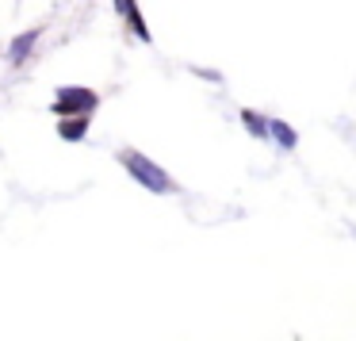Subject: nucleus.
<instances>
[{
    "mask_svg": "<svg viewBox=\"0 0 356 341\" xmlns=\"http://www.w3.org/2000/svg\"><path fill=\"white\" fill-rule=\"evenodd\" d=\"M119 165H123V169L131 173V177L138 180L142 188H146V192H154V196H172V192H180L177 180H172L157 161H149L146 154H138V150H119Z\"/></svg>",
    "mask_w": 356,
    "mask_h": 341,
    "instance_id": "1",
    "label": "nucleus"
},
{
    "mask_svg": "<svg viewBox=\"0 0 356 341\" xmlns=\"http://www.w3.org/2000/svg\"><path fill=\"white\" fill-rule=\"evenodd\" d=\"M100 108V96L92 88H81V85H62L54 96V116H92Z\"/></svg>",
    "mask_w": 356,
    "mask_h": 341,
    "instance_id": "2",
    "label": "nucleus"
},
{
    "mask_svg": "<svg viewBox=\"0 0 356 341\" xmlns=\"http://www.w3.org/2000/svg\"><path fill=\"white\" fill-rule=\"evenodd\" d=\"M39 39H42V27H31V31L16 35V39L8 42V62H12V65H24L27 58L35 54V47H39Z\"/></svg>",
    "mask_w": 356,
    "mask_h": 341,
    "instance_id": "3",
    "label": "nucleus"
},
{
    "mask_svg": "<svg viewBox=\"0 0 356 341\" xmlns=\"http://www.w3.org/2000/svg\"><path fill=\"white\" fill-rule=\"evenodd\" d=\"M241 127H245V131L253 134L257 142H268V138H272V119L261 116V111H253V108L241 111Z\"/></svg>",
    "mask_w": 356,
    "mask_h": 341,
    "instance_id": "4",
    "label": "nucleus"
},
{
    "mask_svg": "<svg viewBox=\"0 0 356 341\" xmlns=\"http://www.w3.org/2000/svg\"><path fill=\"white\" fill-rule=\"evenodd\" d=\"M88 119H92V116H77V119L65 116L62 123H58V138H65V142H81V138L88 134Z\"/></svg>",
    "mask_w": 356,
    "mask_h": 341,
    "instance_id": "5",
    "label": "nucleus"
},
{
    "mask_svg": "<svg viewBox=\"0 0 356 341\" xmlns=\"http://www.w3.org/2000/svg\"><path fill=\"white\" fill-rule=\"evenodd\" d=\"M272 142H276L280 150H295L299 146V134H295V127H287L284 119H272Z\"/></svg>",
    "mask_w": 356,
    "mask_h": 341,
    "instance_id": "6",
    "label": "nucleus"
},
{
    "mask_svg": "<svg viewBox=\"0 0 356 341\" xmlns=\"http://www.w3.org/2000/svg\"><path fill=\"white\" fill-rule=\"evenodd\" d=\"M134 8H138V4H134V0H115V12H119V16H123V19L131 16Z\"/></svg>",
    "mask_w": 356,
    "mask_h": 341,
    "instance_id": "7",
    "label": "nucleus"
},
{
    "mask_svg": "<svg viewBox=\"0 0 356 341\" xmlns=\"http://www.w3.org/2000/svg\"><path fill=\"white\" fill-rule=\"evenodd\" d=\"M192 73H195V77H207V81H222V73H215V70H195V65H192Z\"/></svg>",
    "mask_w": 356,
    "mask_h": 341,
    "instance_id": "8",
    "label": "nucleus"
}]
</instances>
